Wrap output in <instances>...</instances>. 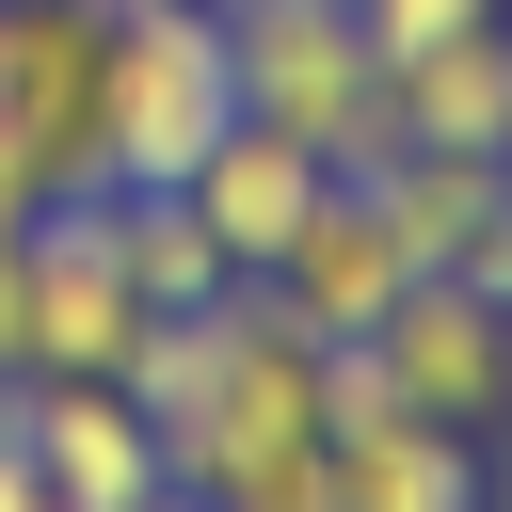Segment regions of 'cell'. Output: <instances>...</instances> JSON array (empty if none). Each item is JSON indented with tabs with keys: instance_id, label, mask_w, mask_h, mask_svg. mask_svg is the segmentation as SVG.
<instances>
[{
	"instance_id": "cell-1",
	"label": "cell",
	"mask_w": 512,
	"mask_h": 512,
	"mask_svg": "<svg viewBox=\"0 0 512 512\" xmlns=\"http://www.w3.org/2000/svg\"><path fill=\"white\" fill-rule=\"evenodd\" d=\"M224 128H240L224 0H112V64H96V176H112V192H176Z\"/></svg>"
},
{
	"instance_id": "cell-9",
	"label": "cell",
	"mask_w": 512,
	"mask_h": 512,
	"mask_svg": "<svg viewBox=\"0 0 512 512\" xmlns=\"http://www.w3.org/2000/svg\"><path fill=\"white\" fill-rule=\"evenodd\" d=\"M368 192L400 208L416 272H464V288H496V304H512V160H464V144H384V160H368Z\"/></svg>"
},
{
	"instance_id": "cell-15",
	"label": "cell",
	"mask_w": 512,
	"mask_h": 512,
	"mask_svg": "<svg viewBox=\"0 0 512 512\" xmlns=\"http://www.w3.org/2000/svg\"><path fill=\"white\" fill-rule=\"evenodd\" d=\"M0 512H64V496H48V464H32L16 432H0Z\"/></svg>"
},
{
	"instance_id": "cell-16",
	"label": "cell",
	"mask_w": 512,
	"mask_h": 512,
	"mask_svg": "<svg viewBox=\"0 0 512 512\" xmlns=\"http://www.w3.org/2000/svg\"><path fill=\"white\" fill-rule=\"evenodd\" d=\"M144 512H208V496H192V480H160V496H144Z\"/></svg>"
},
{
	"instance_id": "cell-10",
	"label": "cell",
	"mask_w": 512,
	"mask_h": 512,
	"mask_svg": "<svg viewBox=\"0 0 512 512\" xmlns=\"http://www.w3.org/2000/svg\"><path fill=\"white\" fill-rule=\"evenodd\" d=\"M320 176H336V160H320L304 128H272V112H240V128H224V144H208V160H192L176 192L208 208V240H224L240 272H272V240H288V224L320 208Z\"/></svg>"
},
{
	"instance_id": "cell-11",
	"label": "cell",
	"mask_w": 512,
	"mask_h": 512,
	"mask_svg": "<svg viewBox=\"0 0 512 512\" xmlns=\"http://www.w3.org/2000/svg\"><path fill=\"white\" fill-rule=\"evenodd\" d=\"M400 96V144H464V160H512V32H448V48H400L384 64Z\"/></svg>"
},
{
	"instance_id": "cell-2",
	"label": "cell",
	"mask_w": 512,
	"mask_h": 512,
	"mask_svg": "<svg viewBox=\"0 0 512 512\" xmlns=\"http://www.w3.org/2000/svg\"><path fill=\"white\" fill-rule=\"evenodd\" d=\"M224 64H240V112L304 128L336 176H368L400 144V96H384V48L352 0H224Z\"/></svg>"
},
{
	"instance_id": "cell-13",
	"label": "cell",
	"mask_w": 512,
	"mask_h": 512,
	"mask_svg": "<svg viewBox=\"0 0 512 512\" xmlns=\"http://www.w3.org/2000/svg\"><path fill=\"white\" fill-rule=\"evenodd\" d=\"M352 16H368V48L400 64V48H448V32H480L496 0H352Z\"/></svg>"
},
{
	"instance_id": "cell-6",
	"label": "cell",
	"mask_w": 512,
	"mask_h": 512,
	"mask_svg": "<svg viewBox=\"0 0 512 512\" xmlns=\"http://www.w3.org/2000/svg\"><path fill=\"white\" fill-rule=\"evenodd\" d=\"M320 512H480V432L384 400L368 352L336 336V448H320Z\"/></svg>"
},
{
	"instance_id": "cell-4",
	"label": "cell",
	"mask_w": 512,
	"mask_h": 512,
	"mask_svg": "<svg viewBox=\"0 0 512 512\" xmlns=\"http://www.w3.org/2000/svg\"><path fill=\"white\" fill-rule=\"evenodd\" d=\"M96 64L112 0H0V144L32 160V192H96Z\"/></svg>"
},
{
	"instance_id": "cell-7",
	"label": "cell",
	"mask_w": 512,
	"mask_h": 512,
	"mask_svg": "<svg viewBox=\"0 0 512 512\" xmlns=\"http://www.w3.org/2000/svg\"><path fill=\"white\" fill-rule=\"evenodd\" d=\"M240 288H272V304L336 352V336H368V320L416 288V240H400V208H384L368 176H320V208H304V224L272 240V272H240Z\"/></svg>"
},
{
	"instance_id": "cell-8",
	"label": "cell",
	"mask_w": 512,
	"mask_h": 512,
	"mask_svg": "<svg viewBox=\"0 0 512 512\" xmlns=\"http://www.w3.org/2000/svg\"><path fill=\"white\" fill-rule=\"evenodd\" d=\"M128 336H144V288L112 256V176L48 192L32 208V368H128Z\"/></svg>"
},
{
	"instance_id": "cell-14",
	"label": "cell",
	"mask_w": 512,
	"mask_h": 512,
	"mask_svg": "<svg viewBox=\"0 0 512 512\" xmlns=\"http://www.w3.org/2000/svg\"><path fill=\"white\" fill-rule=\"evenodd\" d=\"M32 368V224H0V384Z\"/></svg>"
},
{
	"instance_id": "cell-12",
	"label": "cell",
	"mask_w": 512,
	"mask_h": 512,
	"mask_svg": "<svg viewBox=\"0 0 512 512\" xmlns=\"http://www.w3.org/2000/svg\"><path fill=\"white\" fill-rule=\"evenodd\" d=\"M112 256H128V288H144V320H160V304H224V288H240V256L208 240V208H192V192H112Z\"/></svg>"
},
{
	"instance_id": "cell-3",
	"label": "cell",
	"mask_w": 512,
	"mask_h": 512,
	"mask_svg": "<svg viewBox=\"0 0 512 512\" xmlns=\"http://www.w3.org/2000/svg\"><path fill=\"white\" fill-rule=\"evenodd\" d=\"M352 352H368L384 400H416V416H448V432H496V416H512V304L464 288V272H416Z\"/></svg>"
},
{
	"instance_id": "cell-5",
	"label": "cell",
	"mask_w": 512,
	"mask_h": 512,
	"mask_svg": "<svg viewBox=\"0 0 512 512\" xmlns=\"http://www.w3.org/2000/svg\"><path fill=\"white\" fill-rule=\"evenodd\" d=\"M0 432L48 464V496L64 512H144L176 464H160V416L112 384V368H16L0 384Z\"/></svg>"
}]
</instances>
